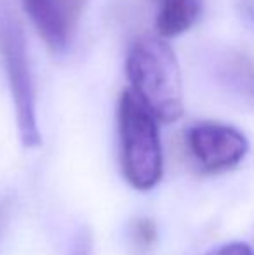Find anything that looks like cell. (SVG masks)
<instances>
[{"label": "cell", "instance_id": "9", "mask_svg": "<svg viewBox=\"0 0 254 255\" xmlns=\"http://www.w3.org/2000/svg\"><path fill=\"white\" fill-rule=\"evenodd\" d=\"M89 245H91V242L82 236L80 242L77 243V252H75V255H91V247Z\"/></svg>", "mask_w": 254, "mask_h": 255}, {"label": "cell", "instance_id": "10", "mask_svg": "<svg viewBox=\"0 0 254 255\" xmlns=\"http://www.w3.org/2000/svg\"><path fill=\"white\" fill-rule=\"evenodd\" d=\"M3 217H5V210H3V207H0V226H2Z\"/></svg>", "mask_w": 254, "mask_h": 255}, {"label": "cell", "instance_id": "2", "mask_svg": "<svg viewBox=\"0 0 254 255\" xmlns=\"http://www.w3.org/2000/svg\"><path fill=\"white\" fill-rule=\"evenodd\" d=\"M120 160L124 175L132 188L148 191L162 179L164 156L157 118L131 91L120 94L117 108Z\"/></svg>", "mask_w": 254, "mask_h": 255}, {"label": "cell", "instance_id": "1", "mask_svg": "<svg viewBox=\"0 0 254 255\" xmlns=\"http://www.w3.org/2000/svg\"><path fill=\"white\" fill-rule=\"evenodd\" d=\"M131 91L159 122H176L183 115L180 63L164 37L145 35L132 42L126 57Z\"/></svg>", "mask_w": 254, "mask_h": 255}, {"label": "cell", "instance_id": "4", "mask_svg": "<svg viewBox=\"0 0 254 255\" xmlns=\"http://www.w3.org/2000/svg\"><path fill=\"white\" fill-rule=\"evenodd\" d=\"M187 144L197 163L207 172H221L239 165L249 151L241 130L218 122H202L187 132Z\"/></svg>", "mask_w": 254, "mask_h": 255}, {"label": "cell", "instance_id": "7", "mask_svg": "<svg viewBox=\"0 0 254 255\" xmlns=\"http://www.w3.org/2000/svg\"><path fill=\"white\" fill-rule=\"evenodd\" d=\"M207 255H254V252L248 243L232 242V243H225V245L211 250Z\"/></svg>", "mask_w": 254, "mask_h": 255}, {"label": "cell", "instance_id": "3", "mask_svg": "<svg viewBox=\"0 0 254 255\" xmlns=\"http://www.w3.org/2000/svg\"><path fill=\"white\" fill-rule=\"evenodd\" d=\"M0 61L5 70L7 84L16 110L19 137L24 148L40 146L37 122V96L28 59L26 38L16 12L7 0H0Z\"/></svg>", "mask_w": 254, "mask_h": 255}, {"label": "cell", "instance_id": "8", "mask_svg": "<svg viewBox=\"0 0 254 255\" xmlns=\"http://www.w3.org/2000/svg\"><path fill=\"white\" fill-rule=\"evenodd\" d=\"M134 236H136V243H139L143 247H150L153 243V238H155L153 224L150 221H138L136 222Z\"/></svg>", "mask_w": 254, "mask_h": 255}, {"label": "cell", "instance_id": "5", "mask_svg": "<svg viewBox=\"0 0 254 255\" xmlns=\"http://www.w3.org/2000/svg\"><path fill=\"white\" fill-rule=\"evenodd\" d=\"M37 33L52 52H64L89 0H21Z\"/></svg>", "mask_w": 254, "mask_h": 255}, {"label": "cell", "instance_id": "6", "mask_svg": "<svg viewBox=\"0 0 254 255\" xmlns=\"http://www.w3.org/2000/svg\"><path fill=\"white\" fill-rule=\"evenodd\" d=\"M155 28L160 37L187 33L202 14V0H155Z\"/></svg>", "mask_w": 254, "mask_h": 255}]
</instances>
